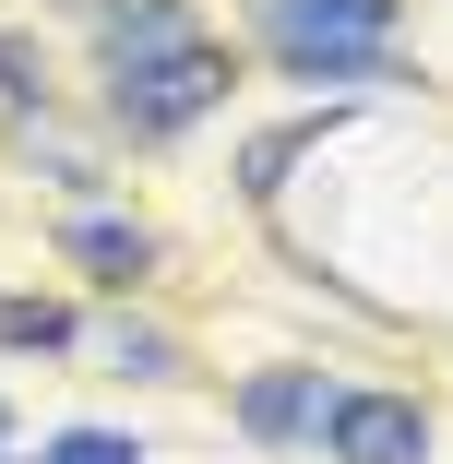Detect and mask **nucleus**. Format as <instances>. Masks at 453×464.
<instances>
[{"mask_svg":"<svg viewBox=\"0 0 453 464\" xmlns=\"http://www.w3.org/2000/svg\"><path fill=\"white\" fill-rule=\"evenodd\" d=\"M382 24H394V0H262V36L310 83H406L382 60Z\"/></svg>","mask_w":453,"mask_h":464,"instance_id":"1","label":"nucleus"},{"mask_svg":"<svg viewBox=\"0 0 453 464\" xmlns=\"http://www.w3.org/2000/svg\"><path fill=\"white\" fill-rule=\"evenodd\" d=\"M322 440H334V464H418L429 452V417L406 393H334Z\"/></svg>","mask_w":453,"mask_h":464,"instance_id":"3","label":"nucleus"},{"mask_svg":"<svg viewBox=\"0 0 453 464\" xmlns=\"http://www.w3.org/2000/svg\"><path fill=\"white\" fill-rule=\"evenodd\" d=\"M48 464H143V452H132L120 429H60V440H48Z\"/></svg>","mask_w":453,"mask_h":464,"instance_id":"8","label":"nucleus"},{"mask_svg":"<svg viewBox=\"0 0 453 464\" xmlns=\"http://www.w3.org/2000/svg\"><path fill=\"white\" fill-rule=\"evenodd\" d=\"M179 36H203L179 0H132V13H108V60H143V48H179Z\"/></svg>","mask_w":453,"mask_h":464,"instance_id":"6","label":"nucleus"},{"mask_svg":"<svg viewBox=\"0 0 453 464\" xmlns=\"http://www.w3.org/2000/svg\"><path fill=\"white\" fill-rule=\"evenodd\" d=\"M108 357H120V369H143V382H167V369H179V345H167V334H143V322H120V334H108Z\"/></svg>","mask_w":453,"mask_h":464,"instance_id":"9","label":"nucleus"},{"mask_svg":"<svg viewBox=\"0 0 453 464\" xmlns=\"http://www.w3.org/2000/svg\"><path fill=\"white\" fill-rule=\"evenodd\" d=\"M322 417H334L322 369H262V382L239 393V429H251V440H299V429H322Z\"/></svg>","mask_w":453,"mask_h":464,"instance_id":"4","label":"nucleus"},{"mask_svg":"<svg viewBox=\"0 0 453 464\" xmlns=\"http://www.w3.org/2000/svg\"><path fill=\"white\" fill-rule=\"evenodd\" d=\"M108 72H120V120H132V131H192V120L227 96V48H215V36H179V48L108 60Z\"/></svg>","mask_w":453,"mask_h":464,"instance_id":"2","label":"nucleus"},{"mask_svg":"<svg viewBox=\"0 0 453 464\" xmlns=\"http://www.w3.org/2000/svg\"><path fill=\"white\" fill-rule=\"evenodd\" d=\"M0 440H13V405H0Z\"/></svg>","mask_w":453,"mask_h":464,"instance_id":"11","label":"nucleus"},{"mask_svg":"<svg viewBox=\"0 0 453 464\" xmlns=\"http://www.w3.org/2000/svg\"><path fill=\"white\" fill-rule=\"evenodd\" d=\"M72 262L108 274V286H143V274H155V238H143V227H108V215H84V227H72Z\"/></svg>","mask_w":453,"mask_h":464,"instance_id":"5","label":"nucleus"},{"mask_svg":"<svg viewBox=\"0 0 453 464\" xmlns=\"http://www.w3.org/2000/svg\"><path fill=\"white\" fill-rule=\"evenodd\" d=\"M0 345L48 357V345H72V310H48V298H0Z\"/></svg>","mask_w":453,"mask_h":464,"instance_id":"7","label":"nucleus"},{"mask_svg":"<svg viewBox=\"0 0 453 464\" xmlns=\"http://www.w3.org/2000/svg\"><path fill=\"white\" fill-rule=\"evenodd\" d=\"M0 96H36V48L25 36H0Z\"/></svg>","mask_w":453,"mask_h":464,"instance_id":"10","label":"nucleus"}]
</instances>
